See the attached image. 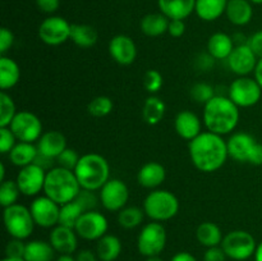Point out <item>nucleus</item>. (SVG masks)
Instances as JSON below:
<instances>
[{
  "label": "nucleus",
  "mask_w": 262,
  "mask_h": 261,
  "mask_svg": "<svg viewBox=\"0 0 262 261\" xmlns=\"http://www.w3.org/2000/svg\"><path fill=\"white\" fill-rule=\"evenodd\" d=\"M189 158L197 170L214 173L224 166L229 158L227 141L223 136L205 130L194 140L189 141Z\"/></svg>",
  "instance_id": "obj_1"
},
{
  "label": "nucleus",
  "mask_w": 262,
  "mask_h": 261,
  "mask_svg": "<svg viewBox=\"0 0 262 261\" xmlns=\"http://www.w3.org/2000/svg\"><path fill=\"white\" fill-rule=\"evenodd\" d=\"M239 107L227 96L216 95L204 105V124L206 130L219 136L230 135L239 123Z\"/></svg>",
  "instance_id": "obj_2"
},
{
  "label": "nucleus",
  "mask_w": 262,
  "mask_h": 261,
  "mask_svg": "<svg viewBox=\"0 0 262 261\" xmlns=\"http://www.w3.org/2000/svg\"><path fill=\"white\" fill-rule=\"evenodd\" d=\"M73 171L81 188L89 191H100L110 179L109 163L104 156L96 153L82 155Z\"/></svg>",
  "instance_id": "obj_3"
},
{
  "label": "nucleus",
  "mask_w": 262,
  "mask_h": 261,
  "mask_svg": "<svg viewBox=\"0 0 262 261\" xmlns=\"http://www.w3.org/2000/svg\"><path fill=\"white\" fill-rule=\"evenodd\" d=\"M81 186L73 170L54 166L46 173L43 193L59 205H64L76 200L81 192Z\"/></svg>",
  "instance_id": "obj_4"
},
{
  "label": "nucleus",
  "mask_w": 262,
  "mask_h": 261,
  "mask_svg": "<svg viewBox=\"0 0 262 261\" xmlns=\"http://www.w3.org/2000/svg\"><path fill=\"white\" fill-rule=\"evenodd\" d=\"M143 211L152 222H168L179 211V200L168 189H152L143 201Z\"/></svg>",
  "instance_id": "obj_5"
},
{
  "label": "nucleus",
  "mask_w": 262,
  "mask_h": 261,
  "mask_svg": "<svg viewBox=\"0 0 262 261\" xmlns=\"http://www.w3.org/2000/svg\"><path fill=\"white\" fill-rule=\"evenodd\" d=\"M3 220L8 234L12 238L22 241L31 237L36 225L31 210L20 204L5 207L3 212Z\"/></svg>",
  "instance_id": "obj_6"
},
{
  "label": "nucleus",
  "mask_w": 262,
  "mask_h": 261,
  "mask_svg": "<svg viewBox=\"0 0 262 261\" xmlns=\"http://www.w3.org/2000/svg\"><path fill=\"white\" fill-rule=\"evenodd\" d=\"M227 253L228 258L234 261H245L255 256L257 243L255 237L247 230H232L227 233L220 245Z\"/></svg>",
  "instance_id": "obj_7"
},
{
  "label": "nucleus",
  "mask_w": 262,
  "mask_h": 261,
  "mask_svg": "<svg viewBox=\"0 0 262 261\" xmlns=\"http://www.w3.org/2000/svg\"><path fill=\"white\" fill-rule=\"evenodd\" d=\"M166 229L161 223L151 222L143 225L137 238L138 252L145 257L160 256V253L165 250Z\"/></svg>",
  "instance_id": "obj_8"
},
{
  "label": "nucleus",
  "mask_w": 262,
  "mask_h": 261,
  "mask_svg": "<svg viewBox=\"0 0 262 261\" xmlns=\"http://www.w3.org/2000/svg\"><path fill=\"white\" fill-rule=\"evenodd\" d=\"M261 86L256 81V78H251L248 76L235 78L228 90V97L238 107L255 106L261 100Z\"/></svg>",
  "instance_id": "obj_9"
},
{
  "label": "nucleus",
  "mask_w": 262,
  "mask_h": 261,
  "mask_svg": "<svg viewBox=\"0 0 262 261\" xmlns=\"http://www.w3.org/2000/svg\"><path fill=\"white\" fill-rule=\"evenodd\" d=\"M9 128L20 142L35 143L40 140L43 133L40 118L28 110L18 112Z\"/></svg>",
  "instance_id": "obj_10"
},
{
  "label": "nucleus",
  "mask_w": 262,
  "mask_h": 261,
  "mask_svg": "<svg viewBox=\"0 0 262 261\" xmlns=\"http://www.w3.org/2000/svg\"><path fill=\"white\" fill-rule=\"evenodd\" d=\"M72 25L63 17L50 15L38 26V37L49 46H59L71 40Z\"/></svg>",
  "instance_id": "obj_11"
},
{
  "label": "nucleus",
  "mask_w": 262,
  "mask_h": 261,
  "mask_svg": "<svg viewBox=\"0 0 262 261\" xmlns=\"http://www.w3.org/2000/svg\"><path fill=\"white\" fill-rule=\"evenodd\" d=\"M107 229L109 222L106 216L97 210L83 212L74 227L78 237L84 241H99L107 234Z\"/></svg>",
  "instance_id": "obj_12"
},
{
  "label": "nucleus",
  "mask_w": 262,
  "mask_h": 261,
  "mask_svg": "<svg viewBox=\"0 0 262 261\" xmlns=\"http://www.w3.org/2000/svg\"><path fill=\"white\" fill-rule=\"evenodd\" d=\"M100 202L107 211H118L127 206L129 189L127 184L118 178H110L99 191Z\"/></svg>",
  "instance_id": "obj_13"
},
{
  "label": "nucleus",
  "mask_w": 262,
  "mask_h": 261,
  "mask_svg": "<svg viewBox=\"0 0 262 261\" xmlns=\"http://www.w3.org/2000/svg\"><path fill=\"white\" fill-rule=\"evenodd\" d=\"M31 214H32L35 224L41 228H54L59 224L60 216V205L48 197L37 196L31 202Z\"/></svg>",
  "instance_id": "obj_14"
},
{
  "label": "nucleus",
  "mask_w": 262,
  "mask_h": 261,
  "mask_svg": "<svg viewBox=\"0 0 262 261\" xmlns=\"http://www.w3.org/2000/svg\"><path fill=\"white\" fill-rule=\"evenodd\" d=\"M46 173L48 171L38 166L37 164H31L25 168H20L15 178L20 193L28 197H35L40 192H43Z\"/></svg>",
  "instance_id": "obj_15"
},
{
  "label": "nucleus",
  "mask_w": 262,
  "mask_h": 261,
  "mask_svg": "<svg viewBox=\"0 0 262 261\" xmlns=\"http://www.w3.org/2000/svg\"><path fill=\"white\" fill-rule=\"evenodd\" d=\"M227 63L232 73L237 74L238 77H243L255 72L258 58L247 44H243L235 46L229 58L227 59Z\"/></svg>",
  "instance_id": "obj_16"
},
{
  "label": "nucleus",
  "mask_w": 262,
  "mask_h": 261,
  "mask_svg": "<svg viewBox=\"0 0 262 261\" xmlns=\"http://www.w3.org/2000/svg\"><path fill=\"white\" fill-rule=\"evenodd\" d=\"M110 56L120 66H130L137 58L136 42L127 35H117L109 41L107 46Z\"/></svg>",
  "instance_id": "obj_17"
},
{
  "label": "nucleus",
  "mask_w": 262,
  "mask_h": 261,
  "mask_svg": "<svg viewBox=\"0 0 262 261\" xmlns=\"http://www.w3.org/2000/svg\"><path fill=\"white\" fill-rule=\"evenodd\" d=\"M49 242L59 255H63V253L72 255L76 252L78 247V234L73 228L58 224L56 227L51 228Z\"/></svg>",
  "instance_id": "obj_18"
},
{
  "label": "nucleus",
  "mask_w": 262,
  "mask_h": 261,
  "mask_svg": "<svg viewBox=\"0 0 262 261\" xmlns=\"http://www.w3.org/2000/svg\"><path fill=\"white\" fill-rule=\"evenodd\" d=\"M256 143H257V141L250 133H233L229 140L227 141L229 158L234 159L235 161H239V163H247L251 151L253 150Z\"/></svg>",
  "instance_id": "obj_19"
},
{
  "label": "nucleus",
  "mask_w": 262,
  "mask_h": 261,
  "mask_svg": "<svg viewBox=\"0 0 262 261\" xmlns=\"http://www.w3.org/2000/svg\"><path fill=\"white\" fill-rule=\"evenodd\" d=\"M174 128L179 137L186 141H192L202 133V122L199 115L191 110H182L177 114Z\"/></svg>",
  "instance_id": "obj_20"
},
{
  "label": "nucleus",
  "mask_w": 262,
  "mask_h": 261,
  "mask_svg": "<svg viewBox=\"0 0 262 261\" xmlns=\"http://www.w3.org/2000/svg\"><path fill=\"white\" fill-rule=\"evenodd\" d=\"M36 145H37L38 154L56 161V158L67 148V138L59 130H48L42 133Z\"/></svg>",
  "instance_id": "obj_21"
},
{
  "label": "nucleus",
  "mask_w": 262,
  "mask_h": 261,
  "mask_svg": "<svg viewBox=\"0 0 262 261\" xmlns=\"http://www.w3.org/2000/svg\"><path fill=\"white\" fill-rule=\"evenodd\" d=\"M166 178V170L163 164L158 161H148L138 170L137 181L140 186L147 189H158Z\"/></svg>",
  "instance_id": "obj_22"
},
{
  "label": "nucleus",
  "mask_w": 262,
  "mask_h": 261,
  "mask_svg": "<svg viewBox=\"0 0 262 261\" xmlns=\"http://www.w3.org/2000/svg\"><path fill=\"white\" fill-rule=\"evenodd\" d=\"M159 10L169 19H186L196 8V0H158Z\"/></svg>",
  "instance_id": "obj_23"
},
{
  "label": "nucleus",
  "mask_w": 262,
  "mask_h": 261,
  "mask_svg": "<svg viewBox=\"0 0 262 261\" xmlns=\"http://www.w3.org/2000/svg\"><path fill=\"white\" fill-rule=\"evenodd\" d=\"M225 15L232 25L238 27L248 25L253 17L252 3L250 0H229Z\"/></svg>",
  "instance_id": "obj_24"
},
{
  "label": "nucleus",
  "mask_w": 262,
  "mask_h": 261,
  "mask_svg": "<svg viewBox=\"0 0 262 261\" xmlns=\"http://www.w3.org/2000/svg\"><path fill=\"white\" fill-rule=\"evenodd\" d=\"M234 48L233 37L224 32L212 33L207 41V53L216 60H227Z\"/></svg>",
  "instance_id": "obj_25"
},
{
  "label": "nucleus",
  "mask_w": 262,
  "mask_h": 261,
  "mask_svg": "<svg viewBox=\"0 0 262 261\" xmlns=\"http://www.w3.org/2000/svg\"><path fill=\"white\" fill-rule=\"evenodd\" d=\"M229 0H196L194 13L205 22H214L225 14Z\"/></svg>",
  "instance_id": "obj_26"
},
{
  "label": "nucleus",
  "mask_w": 262,
  "mask_h": 261,
  "mask_svg": "<svg viewBox=\"0 0 262 261\" xmlns=\"http://www.w3.org/2000/svg\"><path fill=\"white\" fill-rule=\"evenodd\" d=\"M37 155V145L31 142H20V141H18L17 145L8 154L10 163L18 168H25V166L33 164Z\"/></svg>",
  "instance_id": "obj_27"
},
{
  "label": "nucleus",
  "mask_w": 262,
  "mask_h": 261,
  "mask_svg": "<svg viewBox=\"0 0 262 261\" xmlns=\"http://www.w3.org/2000/svg\"><path fill=\"white\" fill-rule=\"evenodd\" d=\"M169 22L170 19L161 12L148 13L141 19L140 27L143 35L148 36V37H159L168 32Z\"/></svg>",
  "instance_id": "obj_28"
},
{
  "label": "nucleus",
  "mask_w": 262,
  "mask_h": 261,
  "mask_svg": "<svg viewBox=\"0 0 262 261\" xmlns=\"http://www.w3.org/2000/svg\"><path fill=\"white\" fill-rule=\"evenodd\" d=\"M20 68L14 59L2 55L0 58V89L3 91L13 89L19 82Z\"/></svg>",
  "instance_id": "obj_29"
},
{
  "label": "nucleus",
  "mask_w": 262,
  "mask_h": 261,
  "mask_svg": "<svg viewBox=\"0 0 262 261\" xmlns=\"http://www.w3.org/2000/svg\"><path fill=\"white\" fill-rule=\"evenodd\" d=\"M123 250L122 241L114 234H105L97 241L96 255L100 261H115Z\"/></svg>",
  "instance_id": "obj_30"
},
{
  "label": "nucleus",
  "mask_w": 262,
  "mask_h": 261,
  "mask_svg": "<svg viewBox=\"0 0 262 261\" xmlns=\"http://www.w3.org/2000/svg\"><path fill=\"white\" fill-rule=\"evenodd\" d=\"M71 40L78 48L90 49L96 45L99 40L96 28L84 23H73L71 27Z\"/></svg>",
  "instance_id": "obj_31"
},
{
  "label": "nucleus",
  "mask_w": 262,
  "mask_h": 261,
  "mask_svg": "<svg viewBox=\"0 0 262 261\" xmlns=\"http://www.w3.org/2000/svg\"><path fill=\"white\" fill-rule=\"evenodd\" d=\"M54 247L50 242L46 241H30L26 243V252L25 260L26 261H53L55 257Z\"/></svg>",
  "instance_id": "obj_32"
},
{
  "label": "nucleus",
  "mask_w": 262,
  "mask_h": 261,
  "mask_svg": "<svg viewBox=\"0 0 262 261\" xmlns=\"http://www.w3.org/2000/svg\"><path fill=\"white\" fill-rule=\"evenodd\" d=\"M196 238L200 245L209 248L222 245L224 235L219 225L212 222H204L197 227Z\"/></svg>",
  "instance_id": "obj_33"
},
{
  "label": "nucleus",
  "mask_w": 262,
  "mask_h": 261,
  "mask_svg": "<svg viewBox=\"0 0 262 261\" xmlns=\"http://www.w3.org/2000/svg\"><path fill=\"white\" fill-rule=\"evenodd\" d=\"M165 102L156 95H151L146 99L142 107V118L147 124L156 125L163 120L165 115Z\"/></svg>",
  "instance_id": "obj_34"
},
{
  "label": "nucleus",
  "mask_w": 262,
  "mask_h": 261,
  "mask_svg": "<svg viewBox=\"0 0 262 261\" xmlns=\"http://www.w3.org/2000/svg\"><path fill=\"white\" fill-rule=\"evenodd\" d=\"M145 217V211L137 206H125L118 212V223L124 229H135L140 227Z\"/></svg>",
  "instance_id": "obj_35"
},
{
  "label": "nucleus",
  "mask_w": 262,
  "mask_h": 261,
  "mask_svg": "<svg viewBox=\"0 0 262 261\" xmlns=\"http://www.w3.org/2000/svg\"><path fill=\"white\" fill-rule=\"evenodd\" d=\"M83 212L84 210L82 209V206L76 201V200H73V201L71 202H67V204L61 205L60 206L59 224L64 225V227L73 228L74 229L77 222H78V219L82 216Z\"/></svg>",
  "instance_id": "obj_36"
},
{
  "label": "nucleus",
  "mask_w": 262,
  "mask_h": 261,
  "mask_svg": "<svg viewBox=\"0 0 262 261\" xmlns=\"http://www.w3.org/2000/svg\"><path fill=\"white\" fill-rule=\"evenodd\" d=\"M20 194L22 193H20V189L15 181L5 179L0 184V205L4 209L14 204H18V199H19Z\"/></svg>",
  "instance_id": "obj_37"
},
{
  "label": "nucleus",
  "mask_w": 262,
  "mask_h": 261,
  "mask_svg": "<svg viewBox=\"0 0 262 261\" xmlns=\"http://www.w3.org/2000/svg\"><path fill=\"white\" fill-rule=\"evenodd\" d=\"M17 113V107L12 96L5 91H2L0 94V127H9Z\"/></svg>",
  "instance_id": "obj_38"
},
{
  "label": "nucleus",
  "mask_w": 262,
  "mask_h": 261,
  "mask_svg": "<svg viewBox=\"0 0 262 261\" xmlns=\"http://www.w3.org/2000/svg\"><path fill=\"white\" fill-rule=\"evenodd\" d=\"M113 107H114L113 100L110 99L109 96L101 95V96H96L95 99H92L91 101H90L87 110H89L90 114L94 115V117L104 118L113 112Z\"/></svg>",
  "instance_id": "obj_39"
},
{
  "label": "nucleus",
  "mask_w": 262,
  "mask_h": 261,
  "mask_svg": "<svg viewBox=\"0 0 262 261\" xmlns=\"http://www.w3.org/2000/svg\"><path fill=\"white\" fill-rule=\"evenodd\" d=\"M191 97L199 104H207L211 99H214L216 95H215V90L211 84L205 83V82H199V83H194L191 89Z\"/></svg>",
  "instance_id": "obj_40"
},
{
  "label": "nucleus",
  "mask_w": 262,
  "mask_h": 261,
  "mask_svg": "<svg viewBox=\"0 0 262 261\" xmlns=\"http://www.w3.org/2000/svg\"><path fill=\"white\" fill-rule=\"evenodd\" d=\"M164 84V78L161 73L156 69H148L143 76V86L151 95L158 94Z\"/></svg>",
  "instance_id": "obj_41"
},
{
  "label": "nucleus",
  "mask_w": 262,
  "mask_h": 261,
  "mask_svg": "<svg viewBox=\"0 0 262 261\" xmlns=\"http://www.w3.org/2000/svg\"><path fill=\"white\" fill-rule=\"evenodd\" d=\"M76 201L82 206V209L86 211H91V210H96L97 204L100 202V197L95 194L94 191H89V189H81L78 196L76 197Z\"/></svg>",
  "instance_id": "obj_42"
},
{
  "label": "nucleus",
  "mask_w": 262,
  "mask_h": 261,
  "mask_svg": "<svg viewBox=\"0 0 262 261\" xmlns=\"http://www.w3.org/2000/svg\"><path fill=\"white\" fill-rule=\"evenodd\" d=\"M79 158H81V156L77 154L76 150L67 147L66 150L56 158V164H58V166H61V168L74 170V168H76L77 164H78Z\"/></svg>",
  "instance_id": "obj_43"
},
{
  "label": "nucleus",
  "mask_w": 262,
  "mask_h": 261,
  "mask_svg": "<svg viewBox=\"0 0 262 261\" xmlns=\"http://www.w3.org/2000/svg\"><path fill=\"white\" fill-rule=\"evenodd\" d=\"M18 140L9 127H0V153L9 154Z\"/></svg>",
  "instance_id": "obj_44"
},
{
  "label": "nucleus",
  "mask_w": 262,
  "mask_h": 261,
  "mask_svg": "<svg viewBox=\"0 0 262 261\" xmlns=\"http://www.w3.org/2000/svg\"><path fill=\"white\" fill-rule=\"evenodd\" d=\"M26 252V243L22 240L12 238L5 246V257L23 258Z\"/></svg>",
  "instance_id": "obj_45"
},
{
  "label": "nucleus",
  "mask_w": 262,
  "mask_h": 261,
  "mask_svg": "<svg viewBox=\"0 0 262 261\" xmlns=\"http://www.w3.org/2000/svg\"><path fill=\"white\" fill-rule=\"evenodd\" d=\"M14 41L15 38L12 31L8 30L7 27L0 28V54L2 55H5L7 51H9V49L12 48Z\"/></svg>",
  "instance_id": "obj_46"
},
{
  "label": "nucleus",
  "mask_w": 262,
  "mask_h": 261,
  "mask_svg": "<svg viewBox=\"0 0 262 261\" xmlns=\"http://www.w3.org/2000/svg\"><path fill=\"white\" fill-rule=\"evenodd\" d=\"M228 256L222 246L206 248L204 253V261H227Z\"/></svg>",
  "instance_id": "obj_47"
},
{
  "label": "nucleus",
  "mask_w": 262,
  "mask_h": 261,
  "mask_svg": "<svg viewBox=\"0 0 262 261\" xmlns=\"http://www.w3.org/2000/svg\"><path fill=\"white\" fill-rule=\"evenodd\" d=\"M247 45L252 49L258 59H262V30L257 31L248 37Z\"/></svg>",
  "instance_id": "obj_48"
},
{
  "label": "nucleus",
  "mask_w": 262,
  "mask_h": 261,
  "mask_svg": "<svg viewBox=\"0 0 262 261\" xmlns=\"http://www.w3.org/2000/svg\"><path fill=\"white\" fill-rule=\"evenodd\" d=\"M186 32V23L183 19H170L168 27V33L174 38H179Z\"/></svg>",
  "instance_id": "obj_49"
},
{
  "label": "nucleus",
  "mask_w": 262,
  "mask_h": 261,
  "mask_svg": "<svg viewBox=\"0 0 262 261\" xmlns=\"http://www.w3.org/2000/svg\"><path fill=\"white\" fill-rule=\"evenodd\" d=\"M36 5L41 12L53 14L60 7V0H36Z\"/></svg>",
  "instance_id": "obj_50"
},
{
  "label": "nucleus",
  "mask_w": 262,
  "mask_h": 261,
  "mask_svg": "<svg viewBox=\"0 0 262 261\" xmlns=\"http://www.w3.org/2000/svg\"><path fill=\"white\" fill-rule=\"evenodd\" d=\"M216 59L212 58L211 55H210L209 53L206 54H200L199 58H197L196 63H197V67H199L201 71H210V69L214 67V63Z\"/></svg>",
  "instance_id": "obj_51"
},
{
  "label": "nucleus",
  "mask_w": 262,
  "mask_h": 261,
  "mask_svg": "<svg viewBox=\"0 0 262 261\" xmlns=\"http://www.w3.org/2000/svg\"><path fill=\"white\" fill-rule=\"evenodd\" d=\"M247 163L251 164V165H256V166L262 165V143L260 142L256 143L253 150L251 151Z\"/></svg>",
  "instance_id": "obj_52"
},
{
  "label": "nucleus",
  "mask_w": 262,
  "mask_h": 261,
  "mask_svg": "<svg viewBox=\"0 0 262 261\" xmlns=\"http://www.w3.org/2000/svg\"><path fill=\"white\" fill-rule=\"evenodd\" d=\"M54 163H56V161L54 160V159L48 158V156L41 155V154H38L37 158H36L35 163H33V164H37L38 166H41V168L45 169L46 171H49V170H50V169L54 168Z\"/></svg>",
  "instance_id": "obj_53"
},
{
  "label": "nucleus",
  "mask_w": 262,
  "mask_h": 261,
  "mask_svg": "<svg viewBox=\"0 0 262 261\" xmlns=\"http://www.w3.org/2000/svg\"><path fill=\"white\" fill-rule=\"evenodd\" d=\"M77 261H99L96 252H92L91 250H81L76 255Z\"/></svg>",
  "instance_id": "obj_54"
},
{
  "label": "nucleus",
  "mask_w": 262,
  "mask_h": 261,
  "mask_svg": "<svg viewBox=\"0 0 262 261\" xmlns=\"http://www.w3.org/2000/svg\"><path fill=\"white\" fill-rule=\"evenodd\" d=\"M170 261H197V258L192 253L187 252V251H182V252L176 253L170 258Z\"/></svg>",
  "instance_id": "obj_55"
},
{
  "label": "nucleus",
  "mask_w": 262,
  "mask_h": 261,
  "mask_svg": "<svg viewBox=\"0 0 262 261\" xmlns=\"http://www.w3.org/2000/svg\"><path fill=\"white\" fill-rule=\"evenodd\" d=\"M253 73H255L256 81L258 82V84H260L262 89V59H258V63L257 66H256V69Z\"/></svg>",
  "instance_id": "obj_56"
},
{
  "label": "nucleus",
  "mask_w": 262,
  "mask_h": 261,
  "mask_svg": "<svg viewBox=\"0 0 262 261\" xmlns=\"http://www.w3.org/2000/svg\"><path fill=\"white\" fill-rule=\"evenodd\" d=\"M55 261H77V260L73 255H69V253H63V255H59L58 257H56Z\"/></svg>",
  "instance_id": "obj_57"
},
{
  "label": "nucleus",
  "mask_w": 262,
  "mask_h": 261,
  "mask_svg": "<svg viewBox=\"0 0 262 261\" xmlns=\"http://www.w3.org/2000/svg\"><path fill=\"white\" fill-rule=\"evenodd\" d=\"M255 261H262V241L257 243V248L255 252Z\"/></svg>",
  "instance_id": "obj_58"
},
{
  "label": "nucleus",
  "mask_w": 262,
  "mask_h": 261,
  "mask_svg": "<svg viewBox=\"0 0 262 261\" xmlns=\"http://www.w3.org/2000/svg\"><path fill=\"white\" fill-rule=\"evenodd\" d=\"M5 181V165L4 163H0V182Z\"/></svg>",
  "instance_id": "obj_59"
},
{
  "label": "nucleus",
  "mask_w": 262,
  "mask_h": 261,
  "mask_svg": "<svg viewBox=\"0 0 262 261\" xmlns=\"http://www.w3.org/2000/svg\"><path fill=\"white\" fill-rule=\"evenodd\" d=\"M145 261H164L160 256H152V257H146Z\"/></svg>",
  "instance_id": "obj_60"
},
{
  "label": "nucleus",
  "mask_w": 262,
  "mask_h": 261,
  "mask_svg": "<svg viewBox=\"0 0 262 261\" xmlns=\"http://www.w3.org/2000/svg\"><path fill=\"white\" fill-rule=\"evenodd\" d=\"M2 261H26L25 258H12V257H4Z\"/></svg>",
  "instance_id": "obj_61"
},
{
  "label": "nucleus",
  "mask_w": 262,
  "mask_h": 261,
  "mask_svg": "<svg viewBox=\"0 0 262 261\" xmlns=\"http://www.w3.org/2000/svg\"><path fill=\"white\" fill-rule=\"evenodd\" d=\"M252 4H256V5H262V0H250Z\"/></svg>",
  "instance_id": "obj_62"
}]
</instances>
